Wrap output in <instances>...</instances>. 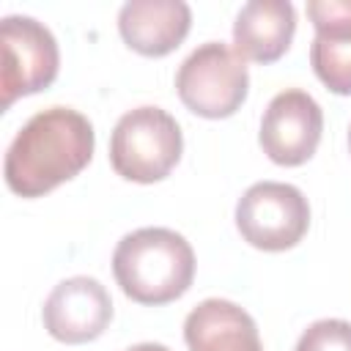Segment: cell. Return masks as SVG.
I'll return each instance as SVG.
<instances>
[{"label": "cell", "instance_id": "cell-1", "mask_svg": "<svg viewBox=\"0 0 351 351\" xmlns=\"http://www.w3.org/2000/svg\"><path fill=\"white\" fill-rule=\"evenodd\" d=\"M90 121L71 107L36 112L11 140L3 162L5 184L19 197H41L74 178L93 156Z\"/></svg>", "mask_w": 351, "mask_h": 351}, {"label": "cell", "instance_id": "cell-2", "mask_svg": "<svg viewBox=\"0 0 351 351\" xmlns=\"http://www.w3.org/2000/svg\"><path fill=\"white\" fill-rule=\"evenodd\" d=\"M112 274L121 291L140 304H167L184 296L195 280V252L170 228L126 233L112 252Z\"/></svg>", "mask_w": 351, "mask_h": 351}, {"label": "cell", "instance_id": "cell-3", "mask_svg": "<svg viewBox=\"0 0 351 351\" xmlns=\"http://www.w3.org/2000/svg\"><path fill=\"white\" fill-rule=\"evenodd\" d=\"M181 151V126L167 110L151 104L123 112L110 134L112 170L137 184L162 181L178 165Z\"/></svg>", "mask_w": 351, "mask_h": 351}, {"label": "cell", "instance_id": "cell-4", "mask_svg": "<svg viewBox=\"0 0 351 351\" xmlns=\"http://www.w3.org/2000/svg\"><path fill=\"white\" fill-rule=\"evenodd\" d=\"M176 90L195 115L228 118L247 99V63L233 47L222 41H206L178 66Z\"/></svg>", "mask_w": 351, "mask_h": 351}, {"label": "cell", "instance_id": "cell-5", "mask_svg": "<svg viewBox=\"0 0 351 351\" xmlns=\"http://www.w3.org/2000/svg\"><path fill=\"white\" fill-rule=\"evenodd\" d=\"M236 228L241 239L258 250H291L310 228L307 197L293 184L258 181L236 203Z\"/></svg>", "mask_w": 351, "mask_h": 351}, {"label": "cell", "instance_id": "cell-6", "mask_svg": "<svg viewBox=\"0 0 351 351\" xmlns=\"http://www.w3.org/2000/svg\"><path fill=\"white\" fill-rule=\"evenodd\" d=\"M0 49L3 110H8L16 99L38 93L55 82L60 66L58 41L49 33V27L41 25L38 19L19 14L5 16L0 25Z\"/></svg>", "mask_w": 351, "mask_h": 351}, {"label": "cell", "instance_id": "cell-7", "mask_svg": "<svg viewBox=\"0 0 351 351\" xmlns=\"http://www.w3.org/2000/svg\"><path fill=\"white\" fill-rule=\"evenodd\" d=\"M321 132H324V112L318 101L302 88H288L269 101L258 140L263 154L274 165L296 167L315 154L321 143Z\"/></svg>", "mask_w": 351, "mask_h": 351}, {"label": "cell", "instance_id": "cell-8", "mask_svg": "<svg viewBox=\"0 0 351 351\" xmlns=\"http://www.w3.org/2000/svg\"><path fill=\"white\" fill-rule=\"evenodd\" d=\"M44 329L60 343L96 340L112 321V299L96 277H69L52 288L41 310Z\"/></svg>", "mask_w": 351, "mask_h": 351}, {"label": "cell", "instance_id": "cell-9", "mask_svg": "<svg viewBox=\"0 0 351 351\" xmlns=\"http://www.w3.org/2000/svg\"><path fill=\"white\" fill-rule=\"evenodd\" d=\"M307 14L315 25L310 63L315 77L337 96H351V0H313Z\"/></svg>", "mask_w": 351, "mask_h": 351}, {"label": "cell", "instance_id": "cell-10", "mask_svg": "<svg viewBox=\"0 0 351 351\" xmlns=\"http://www.w3.org/2000/svg\"><path fill=\"white\" fill-rule=\"evenodd\" d=\"M192 11L184 0H129L118 11L121 38L140 55L162 58L189 33Z\"/></svg>", "mask_w": 351, "mask_h": 351}, {"label": "cell", "instance_id": "cell-11", "mask_svg": "<svg viewBox=\"0 0 351 351\" xmlns=\"http://www.w3.org/2000/svg\"><path fill=\"white\" fill-rule=\"evenodd\" d=\"M189 351H263L252 315L228 299L200 302L184 321Z\"/></svg>", "mask_w": 351, "mask_h": 351}, {"label": "cell", "instance_id": "cell-12", "mask_svg": "<svg viewBox=\"0 0 351 351\" xmlns=\"http://www.w3.org/2000/svg\"><path fill=\"white\" fill-rule=\"evenodd\" d=\"M296 33V11L288 0H250L233 22V44L241 58L274 63L291 47Z\"/></svg>", "mask_w": 351, "mask_h": 351}, {"label": "cell", "instance_id": "cell-13", "mask_svg": "<svg viewBox=\"0 0 351 351\" xmlns=\"http://www.w3.org/2000/svg\"><path fill=\"white\" fill-rule=\"evenodd\" d=\"M296 351H351V321L321 318L310 324L302 332Z\"/></svg>", "mask_w": 351, "mask_h": 351}, {"label": "cell", "instance_id": "cell-14", "mask_svg": "<svg viewBox=\"0 0 351 351\" xmlns=\"http://www.w3.org/2000/svg\"><path fill=\"white\" fill-rule=\"evenodd\" d=\"M126 351H170V348L162 346V343H137V346H132Z\"/></svg>", "mask_w": 351, "mask_h": 351}, {"label": "cell", "instance_id": "cell-15", "mask_svg": "<svg viewBox=\"0 0 351 351\" xmlns=\"http://www.w3.org/2000/svg\"><path fill=\"white\" fill-rule=\"evenodd\" d=\"M348 148H351V129H348Z\"/></svg>", "mask_w": 351, "mask_h": 351}]
</instances>
